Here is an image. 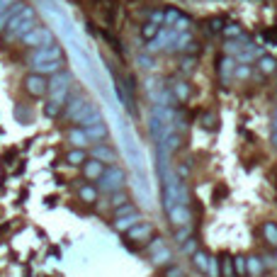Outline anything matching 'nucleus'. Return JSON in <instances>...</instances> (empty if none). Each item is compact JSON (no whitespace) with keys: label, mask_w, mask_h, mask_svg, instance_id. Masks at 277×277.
Here are the masks:
<instances>
[{"label":"nucleus","mask_w":277,"mask_h":277,"mask_svg":"<svg viewBox=\"0 0 277 277\" xmlns=\"http://www.w3.org/2000/svg\"><path fill=\"white\" fill-rule=\"evenodd\" d=\"M71 81H73V75L68 73V71H58L56 75H51V81H49V92H46V95H49V102L64 107L66 102H68Z\"/></svg>","instance_id":"obj_1"},{"label":"nucleus","mask_w":277,"mask_h":277,"mask_svg":"<svg viewBox=\"0 0 277 277\" xmlns=\"http://www.w3.org/2000/svg\"><path fill=\"white\" fill-rule=\"evenodd\" d=\"M97 183H100L102 192H107V194L122 192L124 185H127V173L117 166H110V168H105V173H102V177L97 180Z\"/></svg>","instance_id":"obj_2"},{"label":"nucleus","mask_w":277,"mask_h":277,"mask_svg":"<svg viewBox=\"0 0 277 277\" xmlns=\"http://www.w3.org/2000/svg\"><path fill=\"white\" fill-rule=\"evenodd\" d=\"M22 42L27 46H51L54 44V34H51V29L46 27H34L32 32H27L25 37H22Z\"/></svg>","instance_id":"obj_3"},{"label":"nucleus","mask_w":277,"mask_h":277,"mask_svg":"<svg viewBox=\"0 0 277 277\" xmlns=\"http://www.w3.org/2000/svg\"><path fill=\"white\" fill-rule=\"evenodd\" d=\"M75 124H81V129H88V127H92V124H100L102 122V114L100 110L92 105V102H85L83 110L78 112V117H75Z\"/></svg>","instance_id":"obj_4"},{"label":"nucleus","mask_w":277,"mask_h":277,"mask_svg":"<svg viewBox=\"0 0 277 277\" xmlns=\"http://www.w3.org/2000/svg\"><path fill=\"white\" fill-rule=\"evenodd\" d=\"M25 88H27L29 95H34V97H44L46 92H49V83H46L44 75L39 73H29L25 78Z\"/></svg>","instance_id":"obj_5"},{"label":"nucleus","mask_w":277,"mask_h":277,"mask_svg":"<svg viewBox=\"0 0 277 277\" xmlns=\"http://www.w3.org/2000/svg\"><path fill=\"white\" fill-rule=\"evenodd\" d=\"M46 61H61V49H58L56 44L39 46L37 51L32 54V66L34 64H46Z\"/></svg>","instance_id":"obj_6"},{"label":"nucleus","mask_w":277,"mask_h":277,"mask_svg":"<svg viewBox=\"0 0 277 277\" xmlns=\"http://www.w3.org/2000/svg\"><path fill=\"white\" fill-rule=\"evenodd\" d=\"M168 216H170V222L175 224V226H187V224H190V207L175 204V207L168 212Z\"/></svg>","instance_id":"obj_7"},{"label":"nucleus","mask_w":277,"mask_h":277,"mask_svg":"<svg viewBox=\"0 0 277 277\" xmlns=\"http://www.w3.org/2000/svg\"><path fill=\"white\" fill-rule=\"evenodd\" d=\"M151 233H153V226L148 222H141V224H136L134 229L127 231V239L129 241H146Z\"/></svg>","instance_id":"obj_8"},{"label":"nucleus","mask_w":277,"mask_h":277,"mask_svg":"<svg viewBox=\"0 0 277 277\" xmlns=\"http://www.w3.org/2000/svg\"><path fill=\"white\" fill-rule=\"evenodd\" d=\"M83 173L88 180H100L102 173H105V163H100V161H95V158H90V161H85L83 163Z\"/></svg>","instance_id":"obj_9"},{"label":"nucleus","mask_w":277,"mask_h":277,"mask_svg":"<svg viewBox=\"0 0 277 277\" xmlns=\"http://www.w3.org/2000/svg\"><path fill=\"white\" fill-rule=\"evenodd\" d=\"M92 158L100 161V163H114V161H117V153H114L110 146L97 144V146H92Z\"/></svg>","instance_id":"obj_10"},{"label":"nucleus","mask_w":277,"mask_h":277,"mask_svg":"<svg viewBox=\"0 0 277 277\" xmlns=\"http://www.w3.org/2000/svg\"><path fill=\"white\" fill-rule=\"evenodd\" d=\"M136 224H141V214H129V216H120V219H114V229L122 231V233H127L129 229H134Z\"/></svg>","instance_id":"obj_11"},{"label":"nucleus","mask_w":277,"mask_h":277,"mask_svg":"<svg viewBox=\"0 0 277 277\" xmlns=\"http://www.w3.org/2000/svg\"><path fill=\"white\" fill-rule=\"evenodd\" d=\"M61 66H64V61H46V64H34L32 68H34V73L39 75H56L58 71H61Z\"/></svg>","instance_id":"obj_12"},{"label":"nucleus","mask_w":277,"mask_h":277,"mask_svg":"<svg viewBox=\"0 0 277 277\" xmlns=\"http://www.w3.org/2000/svg\"><path fill=\"white\" fill-rule=\"evenodd\" d=\"M68 141H71L75 148H85L88 144H90V138H88L85 129H81V127H73V129H68Z\"/></svg>","instance_id":"obj_13"},{"label":"nucleus","mask_w":277,"mask_h":277,"mask_svg":"<svg viewBox=\"0 0 277 277\" xmlns=\"http://www.w3.org/2000/svg\"><path fill=\"white\" fill-rule=\"evenodd\" d=\"M85 102H88V100H85L83 95H75L71 102H66V117H68V120H75V117H78V112L83 110Z\"/></svg>","instance_id":"obj_14"},{"label":"nucleus","mask_w":277,"mask_h":277,"mask_svg":"<svg viewBox=\"0 0 277 277\" xmlns=\"http://www.w3.org/2000/svg\"><path fill=\"white\" fill-rule=\"evenodd\" d=\"M85 134H88L90 141H102V138L107 136V124H105V122H100V124H92V127L85 129Z\"/></svg>","instance_id":"obj_15"},{"label":"nucleus","mask_w":277,"mask_h":277,"mask_svg":"<svg viewBox=\"0 0 277 277\" xmlns=\"http://www.w3.org/2000/svg\"><path fill=\"white\" fill-rule=\"evenodd\" d=\"M88 156H85V148H73V151H68L66 153V163L68 166H83Z\"/></svg>","instance_id":"obj_16"},{"label":"nucleus","mask_w":277,"mask_h":277,"mask_svg":"<svg viewBox=\"0 0 277 277\" xmlns=\"http://www.w3.org/2000/svg\"><path fill=\"white\" fill-rule=\"evenodd\" d=\"M209 255H207V253H204V250H197V253H194L192 255V263H194V268L200 270V272H204V275H207V272H209Z\"/></svg>","instance_id":"obj_17"},{"label":"nucleus","mask_w":277,"mask_h":277,"mask_svg":"<svg viewBox=\"0 0 277 277\" xmlns=\"http://www.w3.org/2000/svg\"><path fill=\"white\" fill-rule=\"evenodd\" d=\"M151 260H153V265H168L173 260V253H170V248H161L156 253H151Z\"/></svg>","instance_id":"obj_18"},{"label":"nucleus","mask_w":277,"mask_h":277,"mask_svg":"<svg viewBox=\"0 0 277 277\" xmlns=\"http://www.w3.org/2000/svg\"><path fill=\"white\" fill-rule=\"evenodd\" d=\"M233 275L236 277H248V258H243V255H239V258H233Z\"/></svg>","instance_id":"obj_19"},{"label":"nucleus","mask_w":277,"mask_h":277,"mask_svg":"<svg viewBox=\"0 0 277 277\" xmlns=\"http://www.w3.org/2000/svg\"><path fill=\"white\" fill-rule=\"evenodd\" d=\"M78 194H81V200L88 204L97 202V187H92V185H83V187L78 190Z\"/></svg>","instance_id":"obj_20"},{"label":"nucleus","mask_w":277,"mask_h":277,"mask_svg":"<svg viewBox=\"0 0 277 277\" xmlns=\"http://www.w3.org/2000/svg\"><path fill=\"white\" fill-rule=\"evenodd\" d=\"M263 233H265V239H268L270 246H275L277 248V224L275 222H268L263 226Z\"/></svg>","instance_id":"obj_21"},{"label":"nucleus","mask_w":277,"mask_h":277,"mask_svg":"<svg viewBox=\"0 0 277 277\" xmlns=\"http://www.w3.org/2000/svg\"><path fill=\"white\" fill-rule=\"evenodd\" d=\"M158 32H161V25H153V22H146L144 29H141V34H144L148 42H153V39L158 37Z\"/></svg>","instance_id":"obj_22"},{"label":"nucleus","mask_w":277,"mask_h":277,"mask_svg":"<svg viewBox=\"0 0 277 277\" xmlns=\"http://www.w3.org/2000/svg\"><path fill=\"white\" fill-rule=\"evenodd\" d=\"M173 92H175V100L185 102L187 97H190V85L187 83H175L173 85Z\"/></svg>","instance_id":"obj_23"},{"label":"nucleus","mask_w":277,"mask_h":277,"mask_svg":"<svg viewBox=\"0 0 277 277\" xmlns=\"http://www.w3.org/2000/svg\"><path fill=\"white\" fill-rule=\"evenodd\" d=\"M15 117H17V122L27 124V122H32V112L25 110V105H17V107H15Z\"/></svg>","instance_id":"obj_24"},{"label":"nucleus","mask_w":277,"mask_h":277,"mask_svg":"<svg viewBox=\"0 0 277 277\" xmlns=\"http://www.w3.org/2000/svg\"><path fill=\"white\" fill-rule=\"evenodd\" d=\"M17 0H0V27L5 25V15H8V10L15 5Z\"/></svg>","instance_id":"obj_25"},{"label":"nucleus","mask_w":277,"mask_h":277,"mask_svg":"<svg viewBox=\"0 0 277 277\" xmlns=\"http://www.w3.org/2000/svg\"><path fill=\"white\" fill-rule=\"evenodd\" d=\"M114 214H117V219H120V216L136 214V209H134V204H131V202H127V204H122V207H117V209H114Z\"/></svg>","instance_id":"obj_26"},{"label":"nucleus","mask_w":277,"mask_h":277,"mask_svg":"<svg viewBox=\"0 0 277 277\" xmlns=\"http://www.w3.org/2000/svg\"><path fill=\"white\" fill-rule=\"evenodd\" d=\"M248 272L250 275H260V272H263V263H260V258H248Z\"/></svg>","instance_id":"obj_27"},{"label":"nucleus","mask_w":277,"mask_h":277,"mask_svg":"<svg viewBox=\"0 0 277 277\" xmlns=\"http://www.w3.org/2000/svg\"><path fill=\"white\" fill-rule=\"evenodd\" d=\"M219 66H222V75L226 78V75H229L231 71H233V66H236V61H233V58H222V61H219Z\"/></svg>","instance_id":"obj_28"},{"label":"nucleus","mask_w":277,"mask_h":277,"mask_svg":"<svg viewBox=\"0 0 277 277\" xmlns=\"http://www.w3.org/2000/svg\"><path fill=\"white\" fill-rule=\"evenodd\" d=\"M183 253L185 255H194V253H197V241L194 239H187L183 243Z\"/></svg>","instance_id":"obj_29"},{"label":"nucleus","mask_w":277,"mask_h":277,"mask_svg":"<svg viewBox=\"0 0 277 277\" xmlns=\"http://www.w3.org/2000/svg\"><path fill=\"white\" fill-rule=\"evenodd\" d=\"M180 17H183V15H180L177 10H173V8H170V10H168V12H166V25H170V27H175V22H177V19H180Z\"/></svg>","instance_id":"obj_30"},{"label":"nucleus","mask_w":277,"mask_h":277,"mask_svg":"<svg viewBox=\"0 0 277 277\" xmlns=\"http://www.w3.org/2000/svg\"><path fill=\"white\" fill-rule=\"evenodd\" d=\"M260 68H263L265 73H272V71H275V58H270V56L260 58Z\"/></svg>","instance_id":"obj_31"},{"label":"nucleus","mask_w":277,"mask_h":277,"mask_svg":"<svg viewBox=\"0 0 277 277\" xmlns=\"http://www.w3.org/2000/svg\"><path fill=\"white\" fill-rule=\"evenodd\" d=\"M222 272H224V277H236L233 275V260H229V258L222 260Z\"/></svg>","instance_id":"obj_32"},{"label":"nucleus","mask_w":277,"mask_h":277,"mask_svg":"<svg viewBox=\"0 0 277 277\" xmlns=\"http://www.w3.org/2000/svg\"><path fill=\"white\" fill-rule=\"evenodd\" d=\"M58 112H61V107L54 105V102H46V105H44V114H46V117H58Z\"/></svg>","instance_id":"obj_33"},{"label":"nucleus","mask_w":277,"mask_h":277,"mask_svg":"<svg viewBox=\"0 0 277 277\" xmlns=\"http://www.w3.org/2000/svg\"><path fill=\"white\" fill-rule=\"evenodd\" d=\"M112 204H114V209L122 207V204H127V194H124V192H114V194H112Z\"/></svg>","instance_id":"obj_34"},{"label":"nucleus","mask_w":277,"mask_h":277,"mask_svg":"<svg viewBox=\"0 0 277 277\" xmlns=\"http://www.w3.org/2000/svg\"><path fill=\"white\" fill-rule=\"evenodd\" d=\"M207 275H209V277H219V275H222V272H219V260H209V272H207Z\"/></svg>","instance_id":"obj_35"},{"label":"nucleus","mask_w":277,"mask_h":277,"mask_svg":"<svg viewBox=\"0 0 277 277\" xmlns=\"http://www.w3.org/2000/svg\"><path fill=\"white\" fill-rule=\"evenodd\" d=\"M161 248H166V243H163V239H153V243L148 246V250H151V253H156V250H161Z\"/></svg>","instance_id":"obj_36"},{"label":"nucleus","mask_w":277,"mask_h":277,"mask_svg":"<svg viewBox=\"0 0 277 277\" xmlns=\"http://www.w3.org/2000/svg\"><path fill=\"white\" fill-rule=\"evenodd\" d=\"M214 122H216V117H214V114H204V117H202V127H207V129H209V127H214Z\"/></svg>","instance_id":"obj_37"},{"label":"nucleus","mask_w":277,"mask_h":277,"mask_svg":"<svg viewBox=\"0 0 277 277\" xmlns=\"http://www.w3.org/2000/svg\"><path fill=\"white\" fill-rule=\"evenodd\" d=\"M138 64H141V68H153V58H148V56H138Z\"/></svg>","instance_id":"obj_38"},{"label":"nucleus","mask_w":277,"mask_h":277,"mask_svg":"<svg viewBox=\"0 0 277 277\" xmlns=\"http://www.w3.org/2000/svg\"><path fill=\"white\" fill-rule=\"evenodd\" d=\"M166 277H185V275H183V270H180V268H175V265H173V268H168Z\"/></svg>","instance_id":"obj_39"},{"label":"nucleus","mask_w":277,"mask_h":277,"mask_svg":"<svg viewBox=\"0 0 277 277\" xmlns=\"http://www.w3.org/2000/svg\"><path fill=\"white\" fill-rule=\"evenodd\" d=\"M226 34H231V37H239L241 27H239V25H231V27H226Z\"/></svg>","instance_id":"obj_40"},{"label":"nucleus","mask_w":277,"mask_h":277,"mask_svg":"<svg viewBox=\"0 0 277 277\" xmlns=\"http://www.w3.org/2000/svg\"><path fill=\"white\" fill-rule=\"evenodd\" d=\"M222 25H224V19H212V22H209L212 32H219V29H222Z\"/></svg>","instance_id":"obj_41"}]
</instances>
